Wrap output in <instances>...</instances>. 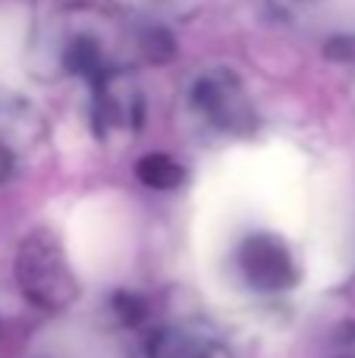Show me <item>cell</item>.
Returning <instances> with one entry per match:
<instances>
[{
    "mask_svg": "<svg viewBox=\"0 0 355 358\" xmlns=\"http://www.w3.org/2000/svg\"><path fill=\"white\" fill-rule=\"evenodd\" d=\"M154 35L132 31L129 22L92 3L57 6L38 19L31 63L44 79H73L88 88L104 76L132 69L136 54L154 57Z\"/></svg>",
    "mask_w": 355,
    "mask_h": 358,
    "instance_id": "6da1fadb",
    "label": "cell"
},
{
    "mask_svg": "<svg viewBox=\"0 0 355 358\" xmlns=\"http://www.w3.org/2000/svg\"><path fill=\"white\" fill-rule=\"evenodd\" d=\"M176 117L198 142H233L255 129V101L236 69L208 63L182 79Z\"/></svg>",
    "mask_w": 355,
    "mask_h": 358,
    "instance_id": "7a4b0ae2",
    "label": "cell"
},
{
    "mask_svg": "<svg viewBox=\"0 0 355 358\" xmlns=\"http://www.w3.org/2000/svg\"><path fill=\"white\" fill-rule=\"evenodd\" d=\"M16 283L19 292L48 315L66 311L79 299V280L73 273V264L50 229H35L19 242Z\"/></svg>",
    "mask_w": 355,
    "mask_h": 358,
    "instance_id": "3957f363",
    "label": "cell"
},
{
    "mask_svg": "<svg viewBox=\"0 0 355 358\" xmlns=\"http://www.w3.org/2000/svg\"><path fill=\"white\" fill-rule=\"evenodd\" d=\"M88 94H92V120L101 138L136 136L145 117V98L132 69L104 76L88 88Z\"/></svg>",
    "mask_w": 355,
    "mask_h": 358,
    "instance_id": "277c9868",
    "label": "cell"
},
{
    "mask_svg": "<svg viewBox=\"0 0 355 358\" xmlns=\"http://www.w3.org/2000/svg\"><path fill=\"white\" fill-rule=\"evenodd\" d=\"M236 267L245 286L252 292H261V296L287 292L296 283V273H299L287 242H280L270 233H252L249 239L239 242Z\"/></svg>",
    "mask_w": 355,
    "mask_h": 358,
    "instance_id": "5b68a950",
    "label": "cell"
},
{
    "mask_svg": "<svg viewBox=\"0 0 355 358\" xmlns=\"http://www.w3.org/2000/svg\"><path fill=\"white\" fill-rule=\"evenodd\" d=\"M41 123L31 110L0 107V185L13 182L31 167L41 148Z\"/></svg>",
    "mask_w": 355,
    "mask_h": 358,
    "instance_id": "8992f818",
    "label": "cell"
},
{
    "mask_svg": "<svg viewBox=\"0 0 355 358\" xmlns=\"http://www.w3.org/2000/svg\"><path fill=\"white\" fill-rule=\"evenodd\" d=\"M138 358H236V352L201 324H167L145 340Z\"/></svg>",
    "mask_w": 355,
    "mask_h": 358,
    "instance_id": "52a82bcc",
    "label": "cell"
},
{
    "mask_svg": "<svg viewBox=\"0 0 355 358\" xmlns=\"http://www.w3.org/2000/svg\"><path fill=\"white\" fill-rule=\"evenodd\" d=\"M136 173L148 189H161V192L176 189L182 182V167L170 155H145L136 164Z\"/></svg>",
    "mask_w": 355,
    "mask_h": 358,
    "instance_id": "ba28073f",
    "label": "cell"
},
{
    "mask_svg": "<svg viewBox=\"0 0 355 358\" xmlns=\"http://www.w3.org/2000/svg\"><path fill=\"white\" fill-rule=\"evenodd\" d=\"M148 6H154V10H164V13H176V16H186V13L198 10L205 0H145Z\"/></svg>",
    "mask_w": 355,
    "mask_h": 358,
    "instance_id": "9c48e42d",
    "label": "cell"
},
{
    "mask_svg": "<svg viewBox=\"0 0 355 358\" xmlns=\"http://www.w3.org/2000/svg\"><path fill=\"white\" fill-rule=\"evenodd\" d=\"M270 3L280 13H287V16H299V13H308L312 6L324 3V0H270Z\"/></svg>",
    "mask_w": 355,
    "mask_h": 358,
    "instance_id": "30bf717a",
    "label": "cell"
}]
</instances>
